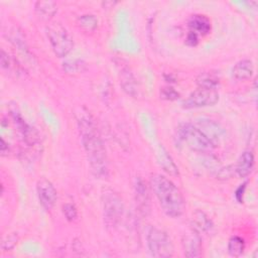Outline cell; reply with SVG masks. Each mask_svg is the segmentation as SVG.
<instances>
[{
    "label": "cell",
    "instance_id": "6da1fadb",
    "mask_svg": "<svg viewBox=\"0 0 258 258\" xmlns=\"http://www.w3.org/2000/svg\"><path fill=\"white\" fill-rule=\"evenodd\" d=\"M81 142L86 152L92 172L98 178L109 175L106 149L95 119L87 110H82L77 118Z\"/></svg>",
    "mask_w": 258,
    "mask_h": 258
},
{
    "label": "cell",
    "instance_id": "7a4b0ae2",
    "mask_svg": "<svg viewBox=\"0 0 258 258\" xmlns=\"http://www.w3.org/2000/svg\"><path fill=\"white\" fill-rule=\"evenodd\" d=\"M150 185L162 211L168 217L178 218L183 214L184 199L179 188L169 178L159 173L151 174Z\"/></svg>",
    "mask_w": 258,
    "mask_h": 258
},
{
    "label": "cell",
    "instance_id": "3957f363",
    "mask_svg": "<svg viewBox=\"0 0 258 258\" xmlns=\"http://www.w3.org/2000/svg\"><path fill=\"white\" fill-rule=\"evenodd\" d=\"M178 138L189 149L199 153H210L215 148V144L196 125L189 123L178 128Z\"/></svg>",
    "mask_w": 258,
    "mask_h": 258
},
{
    "label": "cell",
    "instance_id": "277c9868",
    "mask_svg": "<svg viewBox=\"0 0 258 258\" xmlns=\"http://www.w3.org/2000/svg\"><path fill=\"white\" fill-rule=\"evenodd\" d=\"M146 244L151 256L168 258L174 253L171 239L164 231L155 227H149L146 232Z\"/></svg>",
    "mask_w": 258,
    "mask_h": 258
},
{
    "label": "cell",
    "instance_id": "5b68a950",
    "mask_svg": "<svg viewBox=\"0 0 258 258\" xmlns=\"http://www.w3.org/2000/svg\"><path fill=\"white\" fill-rule=\"evenodd\" d=\"M46 35L54 54L58 57L67 56L74 48L73 37L58 22H53L46 26Z\"/></svg>",
    "mask_w": 258,
    "mask_h": 258
},
{
    "label": "cell",
    "instance_id": "8992f818",
    "mask_svg": "<svg viewBox=\"0 0 258 258\" xmlns=\"http://www.w3.org/2000/svg\"><path fill=\"white\" fill-rule=\"evenodd\" d=\"M104 221L107 227H117L124 214V204L121 197L113 189H105L102 194Z\"/></svg>",
    "mask_w": 258,
    "mask_h": 258
},
{
    "label": "cell",
    "instance_id": "52a82bcc",
    "mask_svg": "<svg viewBox=\"0 0 258 258\" xmlns=\"http://www.w3.org/2000/svg\"><path fill=\"white\" fill-rule=\"evenodd\" d=\"M9 112H10V116L13 120V123H14L15 127L17 128L18 132L20 133L25 144L30 147L37 146L40 142L38 132L23 119V117H22L21 113L19 112V110L17 109V107H15V106L10 107Z\"/></svg>",
    "mask_w": 258,
    "mask_h": 258
},
{
    "label": "cell",
    "instance_id": "ba28073f",
    "mask_svg": "<svg viewBox=\"0 0 258 258\" xmlns=\"http://www.w3.org/2000/svg\"><path fill=\"white\" fill-rule=\"evenodd\" d=\"M219 101V93L217 90L198 88L183 101L182 106L186 109L202 108L214 106Z\"/></svg>",
    "mask_w": 258,
    "mask_h": 258
},
{
    "label": "cell",
    "instance_id": "9c48e42d",
    "mask_svg": "<svg viewBox=\"0 0 258 258\" xmlns=\"http://www.w3.org/2000/svg\"><path fill=\"white\" fill-rule=\"evenodd\" d=\"M36 192L40 205L45 210H50L57 199V192L54 185L48 179L42 177L37 180Z\"/></svg>",
    "mask_w": 258,
    "mask_h": 258
},
{
    "label": "cell",
    "instance_id": "30bf717a",
    "mask_svg": "<svg viewBox=\"0 0 258 258\" xmlns=\"http://www.w3.org/2000/svg\"><path fill=\"white\" fill-rule=\"evenodd\" d=\"M116 64L118 67L120 84H121L123 90L131 97L136 98L139 95V88H138L136 79L134 78L130 68L126 63H124V61L121 59L118 60L116 62Z\"/></svg>",
    "mask_w": 258,
    "mask_h": 258
},
{
    "label": "cell",
    "instance_id": "8fae6325",
    "mask_svg": "<svg viewBox=\"0 0 258 258\" xmlns=\"http://www.w3.org/2000/svg\"><path fill=\"white\" fill-rule=\"evenodd\" d=\"M181 246L184 256L189 258L202 256V239L200 233L196 230L192 229L191 231L183 234L181 238Z\"/></svg>",
    "mask_w": 258,
    "mask_h": 258
},
{
    "label": "cell",
    "instance_id": "7c38bea8",
    "mask_svg": "<svg viewBox=\"0 0 258 258\" xmlns=\"http://www.w3.org/2000/svg\"><path fill=\"white\" fill-rule=\"evenodd\" d=\"M197 127L215 144V146L225 136L224 128L219 123H217L212 119H208V118L200 119L198 121Z\"/></svg>",
    "mask_w": 258,
    "mask_h": 258
},
{
    "label": "cell",
    "instance_id": "4fadbf2b",
    "mask_svg": "<svg viewBox=\"0 0 258 258\" xmlns=\"http://www.w3.org/2000/svg\"><path fill=\"white\" fill-rule=\"evenodd\" d=\"M135 191V201L139 211L142 214H146L149 211L150 206V195L146 182L140 177H136L134 183Z\"/></svg>",
    "mask_w": 258,
    "mask_h": 258
},
{
    "label": "cell",
    "instance_id": "5bb4252c",
    "mask_svg": "<svg viewBox=\"0 0 258 258\" xmlns=\"http://www.w3.org/2000/svg\"><path fill=\"white\" fill-rule=\"evenodd\" d=\"M156 160L159 164V166L169 175L175 176L178 174V168L176 164L174 163L172 157L168 153V151L164 148L162 144H160L156 149Z\"/></svg>",
    "mask_w": 258,
    "mask_h": 258
},
{
    "label": "cell",
    "instance_id": "9a60e30c",
    "mask_svg": "<svg viewBox=\"0 0 258 258\" xmlns=\"http://www.w3.org/2000/svg\"><path fill=\"white\" fill-rule=\"evenodd\" d=\"M254 164H255V158H254L253 152L250 150H246L240 155L237 161V164L235 166V172L240 177H246L252 172L254 168Z\"/></svg>",
    "mask_w": 258,
    "mask_h": 258
},
{
    "label": "cell",
    "instance_id": "2e32d148",
    "mask_svg": "<svg viewBox=\"0 0 258 258\" xmlns=\"http://www.w3.org/2000/svg\"><path fill=\"white\" fill-rule=\"evenodd\" d=\"M188 27L198 35H206L211 30V21L206 15L195 14L188 20Z\"/></svg>",
    "mask_w": 258,
    "mask_h": 258
},
{
    "label": "cell",
    "instance_id": "e0dca14e",
    "mask_svg": "<svg viewBox=\"0 0 258 258\" xmlns=\"http://www.w3.org/2000/svg\"><path fill=\"white\" fill-rule=\"evenodd\" d=\"M192 225L194 230L199 233L210 234L214 231V223L212 220L203 212V211H196L192 214Z\"/></svg>",
    "mask_w": 258,
    "mask_h": 258
},
{
    "label": "cell",
    "instance_id": "ac0fdd59",
    "mask_svg": "<svg viewBox=\"0 0 258 258\" xmlns=\"http://www.w3.org/2000/svg\"><path fill=\"white\" fill-rule=\"evenodd\" d=\"M254 73V66L250 59H242L236 62L232 69V76L238 81L251 79Z\"/></svg>",
    "mask_w": 258,
    "mask_h": 258
},
{
    "label": "cell",
    "instance_id": "d6986e66",
    "mask_svg": "<svg viewBox=\"0 0 258 258\" xmlns=\"http://www.w3.org/2000/svg\"><path fill=\"white\" fill-rule=\"evenodd\" d=\"M34 10L38 17L44 20H49L54 16L57 11V5L53 1H36L34 4Z\"/></svg>",
    "mask_w": 258,
    "mask_h": 258
},
{
    "label": "cell",
    "instance_id": "ffe728a7",
    "mask_svg": "<svg viewBox=\"0 0 258 258\" xmlns=\"http://www.w3.org/2000/svg\"><path fill=\"white\" fill-rule=\"evenodd\" d=\"M0 62L2 70L14 74V75H21L22 74V67L17 62L15 58H13L8 52H6L3 48L1 49L0 55Z\"/></svg>",
    "mask_w": 258,
    "mask_h": 258
},
{
    "label": "cell",
    "instance_id": "44dd1931",
    "mask_svg": "<svg viewBox=\"0 0 258 258\" xmlns=\"http://www.w3.org/2000/svg\"><path fill=\"white\" fill-rule=\"evenodd\" d=\"M196 82H197V85L199 86V88L217 90V88L220 84V79L215 73L203 72L197 77Z\"/></svg>",
    "mask_w": 258,
    "mask_h": 258
},
{
    "label": "cell",
    "instance_id": "7402d4cb",
    "mask_svg": "<svg viewBox=\"0 0 258 258\" xmlns=\"http://www.w3.org/2000/svg\"><path fill=\"white\" fill-rule=\"evenodd\" d=\"M8 38L11 41V43L19 50L21 51L24 55L30 54L29 49L27 47L26 41L23 37V34L21 33V31H19L18 28H12L9 30L8 32Z\"/></svg>",
    "mask_w": 258,
    "mask_h": 258
},
{
    "label": "cell",
    "instance_id": "603a6c76",
    "mask_svg": "<svg viewBox=\"0 0 258 258\" xmlns=\"http://www.w3.org/2000/svg\"><path fill=\"white\" fill-rule=\"evenodd\" d=\"M245 241L239 236H232L228 242V252L231 256L239 257L244 253Z\"/></svg>",
    "mask_w": 258,
    "mask_h": 258
},
{
    "label": "cell",
    "instance_id": "cb8c5ba5",
    "mask_svg": "<svg viewBox=\"0 0 258 258\" xmlns=\"http://www.w3.org/2000/svg\"><path fill=\"white\" fill-rule=\"evenodd\" d=\"M62 69L67 74L70 75H76L83 73L86 70V62L82 59H69L63 61L62 63Z\"/></svg>",
    "mask_w": 258,
    "mask_h": 258
},
{
    "label": "cell",
    "instance_id": "d4e9b609",
    "mask_svg": "<svg viewBox=\"0 0 258 258\" xmlns=\"http://www.w3.org/2000/svg\"><path fill=\"white\" fill-rule=\"evenodd\" d=\"M79 24L86 31H94L98 26V19L93 14H84L79 17Z\"/></svg>",
    "mask_w": 258,
    "mask_h": 258
},
{
    "label": "cell",
    "instance_id": "484cf974",
    "mask_svg": "<svg viewBox=\"0 0 258 258\" xmlns=\"http://www.w3.org/2000/svg\"><path fill=\"white\" fill-rule=\"evenodd\" d=\"M18 242V236L16 233H10L3 236L1 241V249L3 251H11Z\"/></svg>",
    "mask_w": 258,
    "mask_h": 258
},
{
    "label": "cell",
    "instance_id": "4316f807",
    "mask_svg": "<svg viewBox=\"0 0 258 258\" xmlns=\"http://www.w3.org/2000/svg\"><path fill=\"white\" fill-rule=\"evenodd\" d=\"M62 213L68 221H75L78 217V210L74 204L67 203L62 206Z\"/></svg>",
    "mask_w": 258,
    "mask_h": 258
},
{
    "label": "cell",
    "instance_id": "83f0119b",
    "mask_svg": "<svg viewBox=\"0 0 258 258\" xmlns=\"http://www.w3.org/2000/svg\"><path fill=\"white\" fill-rule=\"evenodd\" d=\"M160 97L167 101H174L179 97V93L175 91L172 87L167 86V87H163L160 90Z\"/></svg>",
    "mask_w": 258,
    "mask_h": 258
},
{
    "label": "cell",
    "instance_id": "f1b7e54d",
    "mask_svg": "<svg viewBox=\"0 0 258 258\" xmlns=\"http://www.w3.org/2000/svg\"><path fill=\"white\" fill-rule=\"evenodd\" d=\"M234 171H235V167H233L232 165L219 168V170L217 171V177L219 179H228L233 175Z\"/></svg>",
    "mask_w": 258,
    "mask_h": 258
},
{
    "label": "cell",
    "instance_id": "f546056e",
    "mask_svg": "<svg viewBox=\"0 0 258 258\" xmlns=\"http://www.w3.org/2000/svg\"><path fill=\"white\" fill-rule=\"evenodd\" d=\"M185 43L189 46H196L199 43V35L189 30L185 37Z\"/></svg>",
    "mask_w": 258,
    "mask_h": 258
},
{
    "label": "cell",
    "instance_id": "4dcf8cb0",
    "mask_svg": "<svg viewBox=\"0 0 258 258\" xmlns=\"http://www.w3.org/2000/svg\"><path fill=\"white\" fill-rule=\"evenodd\" d=\"M246 184H247V182H244V183L240 184V186L236 189L235 198H236V200H237L238 203H243V196H244V192H245Z\"/></svg>",
    "mask_w": 258,
    "mask_h": 258
},
{
    "label": "cell",
    "instance_id": "1f68e13d",
    "mask_svg": "<svg viewBox=\"0 0 258 258\" xmlns=\"http://www.w3.org/2000/svg\"><path fill=\"white\" fill-rule=\"evenodd\" d=\"M0 151L3 156L7 155L9 153V144L4 140L3 137H1V145H0Z\"/></svg>",
    "mask_w": 258,
    "mask_h": 258
}]
</instances>
